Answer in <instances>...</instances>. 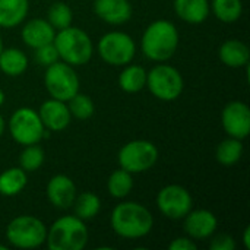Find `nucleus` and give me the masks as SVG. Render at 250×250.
Instances as JSON below:
<instances>
[{
  "label": "nucleus",
  "instance_id": "nucleus-1",
  "mask_svg": "<svg viewBox=\"0 0 250 250\" xmlns=\"http://www.w3.org/2000/svg\"><path fill=\"white\" fill-rule=\"evenodd\" d=\"M113 231L127 240H136L148 236L154 227V217L151 211L139 202L117 204L110 215Z\"/></svg>",
  "mask_w": 250,
  "mask_h": 250
},
{
  "label": "nucleus",
  "instance_id": "nucleus-34",
  "mask_svg": "<svg viewBox=\"0 0 250 250\" xmlns=\"http://www.w3.org/2000/svg\"><path fill=\"white\" fill-rule=\"evenodd\" d=\"M243 246H245V249H250V227H246L245 229V231H243Z\"/></svg>",
  "mask_w": 250,
  "mask_h": 250
},
{
  "label": "nucleus",
  "instance_id": "nucleus-4",
  "mask_svg": "<svg viewBox=\"0 0 250 250\" xmlns=\"http://www.w3.org/2000/svg\"><path fill=\"white\" fill-rule=\"evenodd\" d=\"M53 44L57 48L60 60L73 67L86 64L94 54L91 37L83 29L73 25L57 31Z\"/></svg>",
  "mask_w": 250,
  "mask_h": 250
},
{
  "label": "nucleus",
  "instance_id": "nucleus-24",
  "mask_svg": "<svg viewBox=\"0 0 250 250\" xmlns=\"http://www.w3.org/2000/svg\"><path fill=\"white\" fill-rule=\"evenodd\" d=\"M243 151L245 148H243L242 139L229 136L218 144L215 149V158L221 166L230 167L240 161V158L243 157Z\"/></svg>",
  "mask_w": 250,
  "mask_h": 250
},
{
  "label": "nucleus",
  "instance_id": "nucleus-10",
  "mask_svg": "<svg viewBox=\"0 0 250 250\" xmlns=\"http://www.w3.org/2000/svg\"><path fill=\"white\" fill-rule=\"evenodd\" d=\"M119 166L132 174L151 170L158 161V148L145 139H135L125 144L117 155Z\"/></svg>",
  "mask_w": 250,
  "mask_h": 250
},
{
  "label": "nucleus",
  "instance_id": "nucleus-27",
  "mask_svg": "<svg viewBox=\"0 0 250 250\" xmlns=\"http://www.w3.org/2000/svg\"><path fill=\"white\" fill-rule=\"evenodd\" d=\"M209 7L215 18L224 23H233L239 21L243 13L242 0H212Z\"/></svg>",
  "mask_w": 250,
  "mask_h": 250
},
{
  "label": "nucleus",
  "instance_id": "nucleus-22",
  "mask_svg": "<svg viewBox=\"0 0 250 250\" xmlns=\"http://www.w3.org/2000/svg\"><path fill=\"white\" fill-rule=\"evenodd\" d=\"M146 73L148 70L141 64H126L119 75V86L127 94L141 92L146 86Z\"/></svg>",
  "mask_w": 250,
  "mask_h": 250
},
{
  "label": "nucleus",
  "instance_id": "nucleus-15",
  "mask_svg": "<svg viewBox=\"0 0 250 250\" xmlns=\"http://www.w3.org/2000/svg\"><path fill=\"white\" fill-rule=\"evenodd\" d=\"M38 116H40L44 127L48 132L64 130L73 119L69 111L67 103L56 100V98H50V100L44 101L38 110Z\"/></svg>",
  "mask_w": 250,
  "mask_h": 250
},
{
  "label": "nucleus",
  "instance_id": "nucleus-26",
  "mask_svg": "<svg viewBox=\"0 0 250 250\" xmlns=\"http://www.w3.org/2000/svg\"><path fill=\"white\" fill-rule=\"evenodd\" d=\"M133 189V174L125 168L113 171L107 180V190L116 199H125Z\"/></svg>",
  "mask_w": 250,
  "mask_h": 250
},
{
  "label": "nucleus",
  "instance_id": "nucleus-13",
  "mask_svg": "<svg viewBox=\"0 0 250 250\" xmlns=\"http://www.w3.org/2000/svg\"><path fill=\"white\" fill-rule=\"evenodd\" d=\"M183 220L185 233L193 240L209 239L218 227V220L209 209H192Z\"/></svg>",
  "mask_w": 250,
  "mask_h": 250
},
{
  "label": "nucleus",
  "instance_id": "nucleus-14",
  "mask_svg": "<svg viewBox=\"0 0 250 250\" xmlns=\"http://www.w3.org/2000/svg\"><path fill=\"white\" fill-rule=\"evenodd\" d=\"M45 195L48 202L59 209H67L73 205L75 198L78 195L75 182L66 174H56L53 176L47 186Z\"/></svg>",
  "mask_w": 250,
  "mask_h": 250
},
{
  "label": "nucleus",
  "instance_id": "nucleus-23",
  "mask_svg": "<svg viewBox=\"0 0 250 250\" xmlns=\"http://www.w3.org/2000/svg\"><path fill=\"white\" fill-rule=\"evenodd\" d=\"M28 185V173L21 167H10L0 173V195L1 196H16Z\"/></svg>",
  "mask_w": 250,
  "mask_h": 250
},
{
  "label": "nucleus",
  "instance_id": "nucleus-28",
  "mask_svg": "<svg viewBox=\"0 0 250 250\" xmlns=\"http://www.w3.org/2000/svg\"><path fill=\"white\" fill-rule=\"evenodd\" d=\"M47 21L56 31L70 26L73 22L72 7L64 1H54L47 10Z\"/></svg>",
  "mask_w": 250,
  "mask_h": 250
},
{
  "label": "nucleus",
  "instance_id": "nucleus-2",
  "mask_svg": "<svg viewBox=\"0 0 250 250\" xmlns=\"http://www.w3.org/2000/svg\"><path fill=\"white\" fill-rule=\"evenodd\" d=\"M180 34L177 26L167 19H157L151 22L141 40V50L144 56L157 63L170 60L179 48Z\"/></svg>",
  "mask_w": 250,
  "mask_h": 250
},
{
  "label": "nucleus",
  "instance_id": "nucleus-30",
  "mask_svg": "<svg viewBox=\"0 0 250 250\" xmlns=\"http://www.w3.org/2000/svg\"><path fill=\"white\" fill-rule=\"evenodd\" d=\"M44 160H45L44 149L38 144L26 145L23 146L19 155V167L26 173H34L44 164Z\"/></svg>",
  "mask_w": 250,
  "mask_h": 250
},
{
  "label": "nucleus",
  "instance_id": "nucleus-37",
  "mask_svg": "<svg viewBox=\"0 0 250 250\" xmlns=\"http://www.w3.org/2000/svg\"><path fill=\"white\" fill-rule=\"evenodd\" d=\"M3 50V40H1V35H0V51Z\"/></svg>",
  "mask_w": 250,
  "mask_h": 250
},
{
  "label": "nucleus",
  "instance_id": "nucleus-18",
  "mask_svg": "<svg viewBox=\"0 0 250 250\" xmlns=\"http://www.w3.org/2000/svg\"><path fill=\"white\" fill-rule=\"evenodd\" d=\"M173 7L177 18L192 25L205 22L211 13L208 0H174Z\"/></svg>",
  "mask_w": 250,
  "mask_h": 250
},
{
  "label": "nucleus",
  "instance_id": "nucleus-16",
  "mask_svg": "<svg viewBox=\"0 0 250 250\" xmlns=\"http://www.w3.org/2000/svg\"><path fill=\"white\" fill-rule=\"evenodd\" d=\"M92 7L94 13L108 25H123L133 15L129 0H94Z\"/></svg>",
  "mask_w": 250,
  "mask_h": 250
},
{
  "label": "nucleus",
  "instance_id": "nucleus-31",
  "mask_svg": "<svg viewBox=\"0 0 250 250\" xmlns=\"http://www.w3.org/2000/svg\"><path fill=\"white\" fill-rule=\"evenodd\" d=\"M34 59H35V62H37L38 64L45 66V67L60 60L59 53H57V48L54 47L53 42L35 48V50H34Z\"/></svg>",
  "mask_w": 250,
  "mask_h": 250
},
{
  "label": "nucleus",
  "instance_id": "nucleus-38",
  "mask_svg": "<svg viewBox=\"0 0 250 250\" xmlns=\"http://www.w3.org/2000/svg\"><path fill=\"white\" fill-rule=\"evenodd\" d=\"M0 250H7V248L4 245H0Z\"/></svg>",
  "mask_w": 250,
  "mask_h": 250
},
{
  "label": "nucleus",
  "instance_id": "nucleus-29",
  "mask_svg": "<svg viewBox=\"0 0 250 250\" xmlns=\"http://www.w3.org/2000/svg\"><path fill=\"white\" fill-rule=\"evenodd\" d=\"M67 107H69L72 117H75L78 120H88L95 113V104H94L92 98L82 92L75 94L67 101Z\"/></svg>",
  "mask_w": 250,
  "mask_h": 250
},
{
  "label": "nucleus",
  "instance_id": "nucleus-35",
  "mask_svg": "<svg viewBox=\"0 0 250 250\" xmlns=\"http://www.w3.org/2000/svg\"><path fill=\"white\" fill-rule=\"evenodd\" d=\"M4 129H6V122H4L3 116L0 114V138H1V135L4 133Z\"/></svg>",
  "mask_w": 250,
  "mask_h": 250
},
{
  "label": "nucleus",
  "instance_id": "nucleus-8",
  "mask_svg": "<svg viewBox=\"0 0 250 250\" xmlns=\"http://www.w3.org/2000/svg\"><path fill=\"white\" fill-rule=\"evenodd\" d=\"M44 86L51 98L67 103L79 92V76L73 66L59 60L47 66L44 73Z\"/></svg>",
  "mask_w": 250,
  "mask_h": 250
},
{
  "label": "nucleus",
  "instance_id": "nucleus-6",
  "mask_svg": "<svg viewBox=\"0 0 250 250\" xmlns=\"http://www.w3.org/2000/svg\"><path fill=\"white\" fill-rule=\"evenodd\" d=\"M6 126L12 139L22 146L40 144L48 133L38 116V111L31 107H21L15 110Z\"/></svg>",
  "mask_w": 250,
  "mask_h": 250
},
{
  "label": "nucleus",
  "instance_id": "nucleus-3",
  "mask_svg": "<svg viewBox=\"0 0 250 250\" xmlns=\"http://www.w3.org/2000/svg\"><path fill=\"white\" fill-rule=\"evenodd\" d=\"M89 239L88 227L76 215H63L47 229L45 245L50 250H82Z\"/></svg>",
  "mask_w": 250,
  "mask_h": 250
},
{
  "label": "nucleus",
  "instance_id": "nucleus-32",
  "mask_svg": "<svg viewBox=\"0 0 250 250\" xmlns=\"http://www.w3.org/2000/svg\"><path fill=\"white\" fill-rule=\"evenodd\" d=\"M209 243L211 250H234L236 249V242L230 234H212Z\"/></svg>",
  "mask_w": 250,
  "mask_h": 250
},
{
  "label": "nucleus",
  "instance_id": "nucleus-7",
  "mask_svg": "<svg viewBox=\"0 0 250 250\" xmlns=\"http://www.w3.org/2000/svg\"><path fill=\"white\" fill-rule=\"evenodd\" d=\"M146 88L157 100L171 103L182 95L185 81L174 66L163 62L146 73Z\"/></svg>",
  "mask_w": 250,
  "mask_h": 250
},
{
  "label": "nucleus",
  "instance_id": "nucleus-20",
  "mask_svg": "<svg viewBox=\"0 0 250 250\" xmlns=\"http://www.w3.org/2000/svg\"><path fill=\"white\" fill-rule=\"evenodd\" d=\"M29 13V0H0V28L21 25Z\"/></svg>",
  "mask_w": 250,
  "mask_h": 250
},
{
  "label": "nucleus",
  "instance_id": "nucleus-19",
  "mask_svg": "<svg viewBox=\"0 0 250 250\" xmlns=\"http://www.w3.org/2000/svg\"><path fill=\"white\" fill-rule=\"evenodd\" d=\"M220 60L233 69H240V67H248L250 60V50L246 42L231 38L227 40L221 44L218 50Z\"/></svg>",
  "mask_w": 250,
  "mask_h": 250
},
{
  "label": "nucleus",
  "instance_id": "nucleus-9",
  "mask_svg": "<svg viewBox=\"0 0 250 250\" xmlns=\"http://www.w3.org/2000/svg\"><path fill=\"white\" fill-rule=\"evenodd\" d=\"M98 54L103 62L110 66H126L136 56V44L133 38L123 31H110L98 41Z\"/></svg>",
  "mask_w": 250,
  "mask_h": 250
},
{
  "label": "nucleus",
  "instance_id": "nucleus-12",
  "mask_svg": "<svg viewBox=\"0 0 250 250\" xmlns=\"http://www.w3.org/2000/svg\"><path fill=\"white\" fill-rule=\"evenodd\" d=\"M224 132L236 139H246L250 133V108L243 101H231L221 111Z\"/></svg>",
  "mask_w": 250,
  "mask_h": 250
},
{
  "label": "nucleus",
  "instance_id": "nucleus-17",
  "mask_svg": "<svg viewBox=\"0 0 250 250\" xmlns=\"http://www.w3.org/2000/svg\"><path fill=\"white\" fill-rule=\"evenodd\" d=\"M56 32L57 31L50 25L47 19L34 18L23 23L22 31H21V38L25 45L35 50L41 45L53 42Z\"/></svg>",
  "mask_w": 250,
  "mask_h": 250
},
{
  "label": "nucleus",
  "instance_id": "nucleus-5",
  "mask_svg": "<svg viewBox=\"0 0 250 250\" xmlns=\"http://www.w3.org/2000/svg\"><path fill=\"white\" fill-rule=\"evenodd\" d=\"M4 234L12 248L37 249L45 245L47 226L34 215H19L7 224Z\"/></svg>",
  "mask_w": 250,
  "mask_h": 250
},
{
  "label": "nucleus",
  "instance_id": "nucleus-21",
  "mask_svg": "<svg viewBox=\"0 0 250 250\" xmlns=\"http://www.w3.org/2000/svg\"><path fill=\"white\" fill-rule=\"evenodd\" d=\"M28 69V57L26 54L16 48V47H9L0 51V70L10 76H21L26 72Z\"/></svg>",
  "mask_w": 250,
  "mask_h": 250
},
{
  "label": "nucleus",
  "instance_id": "nucleus-25",
  "mask_svg": "<svg viewBox=\"0 0 250 250\" xmlns=\"http://www.w3.org/2000/svg\"><path fill=\"white\" fill-rule=\"evenodd\" d=\"M72 207L75 209L73 215H76L78 218L83 221H88L98 215L101 209V201L98 195H95L94 192H83V193L76 195Z\"/></svg>",
  "mask_w": 250,
  "mask_h": 250
},
{
  "label": "nucleus",
  "instance_id": "nucleus-11",
  "mask_svg": "<svg viewBox=\"0 0 250 250\" xmlns=\"http://www.w3.org/2000/svg\"><path fill=\"white\" fill-rule=\"evenodd\" d=\"M157 207L168 220H183L193 209L190 192L180 185H167L157 195Z\"/></svg>",
  "mask_w": 250,
  "mask_h": 250
},
{
  "label": "nucleus",
  "instance_id": "nucleus-33",
  "mask_svg": "<svg viewBox=\"0 0 250 250\" xmlns=\"http://www.w3.org/2000/svg\"><path fill=\"white\" fill-rule=\"evenodd\" d=\"M170 250H196L198 245L195 243L193 239H190L189 236L186 237H176L170 245H168Z\"/></svg>",
  "mask_w": 250,
  "mask_h": 250
},
{
  "label": "nucleus",
  "instance_id": "nucleus-36",
  "mask_svg": "<svg viewBox=\"0 0 250 250\" xmlns=\"http://www.w3.org/2000/svg\"><path fill=\"white\" fill-rule=\"evenodd\" d=\"M4 100H6V95H4V91L0 88V107L4 104Z\"/></svg>",
  "mask_w": 250,
  "mask_h": 250
}]
</instances>
